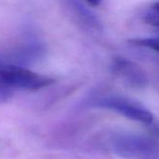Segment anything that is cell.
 Returning <instances> with one entry per match:
<instances>
[{
  "mask_svg": "<svg viewBox=\"0 0 159 159\" xmlns=\"http://www.w3.org/2000/svg\"><path fill=\"white\" fill-rule=\"evenodd\" d=\"M53 83V79L15 63L0 62V88L4 89L37 90Z\"/></svg>",
  "mask_w": 159,
  "mask_h": 159,
  "instance_id": "cell-1",
  "label": "cell"
},
{
  "mask_svg": "<svg viewBox=\"0 0 159 159\" xmlns=\"http://www.w3.org/2000/svg\"><path fill=\"white\" fill-rule=\"evenodd\" d=\"M114 152L126 159H159V143L141 134H122L113 139Z\"/></svg>",
  "mask_w": 159,
  "mask_h": 159,
  "instance_id": "cell-2",
  "label": "cell"
},
{
  "mask_svg": "<svg viewBox=\"0 0 159 159\" xmlns=\"http://www.w3.org/2000/svg\"><path fill=\"white\" fill-rule=\"evenodd\" d=\"M98 104L99 106L113 110L131 120L141 122L145 125H151L154 121L153 114L144 106L123 97H106L100 100Z\"/></svg>",
  "mask_w": 159,
  "mask_h": 159,
  "instance_id": "cell-3",
  "label": "cell"
},
{
  "mask_svg": "<svg viewBox=\"0 0 159 159\" xmlns=\"http://www.w3.org/2000/svg\"><path fill=\"white\" fill-rule=\"evenodd\" d=\"M112 72L132 87H143L147 78L143 70L134 61L124 58H116L112 62Z\"/></svg>",
  "mask_w": 159,
  "mask_h": 159,
  "instance_id": "cell-4",
  "label": "cell"
},
{
  "mask_svg": "<svg viewBox=\"0 0 159 159\" xmlns=\"http://www.w3.org/2000/svg\"><path fill=\"white\" fill-rule=\"evenodd\" d=\"M131 44L139 47L148 48L152 50H155L159 53V37H150V38H141L133 39L129 41Z\"/></svg>",
  "mask_w": 159,
  "mask_h": 159,
  "instance_id": "cell-5",
  "label": "cell"
},
{
  "mask_svg": "<svg viewBox=\"0 0 159 159\" xmlns=\"http://www.w3.org/2000/svg\"><path fill=\"white\" fill-rule=\"evenodd\" d=\"M144 20L146 23L159 27V1L154 4L145 13Z\"/></svg>",
  "mask_w": 159,
  "mask_h": 159,
  "instance_id": "cell-6",
  "label": "cell"
},
{
  "mask_svg": "<svg viewBox=\"0 0 159 159\" xmlns=\"http://www.w3.org/2000/svg\"><path fill=\"white\" fill-rule=\"evenodd\" d=\"M89 5H91V6H93V7H97V6H98L100 3H101V1L102 0H85Z\"/></svg>",
  "mask_w": 159,
  "mask_h": 159,
  "instance_id": "cell-7",
  "label": "cell"
}]
</instances>
